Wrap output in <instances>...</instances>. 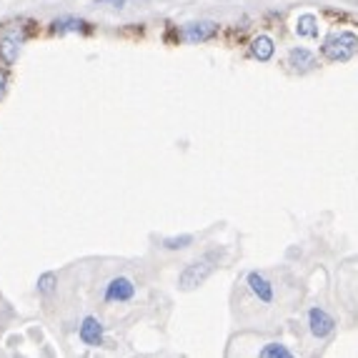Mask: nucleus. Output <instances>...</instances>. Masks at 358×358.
<instances>
[{
  "mask_svg": "<svg viewBox=\"0 0 358 358\" xmlns=\"http://www.w3.org/2000/svg\"><path fill=\"white\" fill-rule=\"evenodd\" d=\"M245 283H248L251 293L256 296L258 301H261V303H273V283H271L263 273L251 271V273H248V278H245Z\"/></svg>",
  "mask_w": 358,
  "mask_h": 358,
  "instance_id": "obj_5",
  "label": "nucleus"
},
{
  "mask_svg": "<svg viewBox=\"0 0 358 358\" xmlns=\"http://www.w3.org/2000/svg\"><path fill=\"white\" fill-rule=\"evenodd\" d=\"M133 296H136V286H133V281L131 278H126V275H118V278H113V281L106 286V296H103V299H106L108 303H113V301L126 303V301H131Z\"/></svg>",
  "mask_w": 358,
  "mask_h": 358,
  "instance_id": "obj_4",
  "label": "nucleus"
},
{
  "mask_svg": "<svg viewBox=\"0 0 358 358\" xmlns=\"http://www.w3.org/2000/svg\"><path fill=\"white\" fill-rule=\"evenodd\" d=\"M55 283H58L55 273H43L41 278H38V291H41L43 296H50V293L55 291Z\"/></svg>",
  "mask_w": 358,
  "mask_h": 358,
  "instance_id": "obj_14",
  "label": "nucleus"
},
{
  "mask_svg": "<svg viewBox=\"0 0 358 358\" xmlns=\"http://www.w3.org/2000/svg\"><path fill=\"white\" fill-rule=\"evenodd\" d=\"M296 36L301 38H318V18L313 13H303L296 20Z\"/></svg>",
  "mask_w": 358,
  "mask_h": 358,
  "instance_id": "obj_10",
  "label": "nucleus"
},
{
  "mask_svg": "<svg viewBox=\"0 0 358 358\" xmlns=\"http://www.w3.org/2000/svg\"><path fill=\"white\" fill-rule=\"evenodd\" d=\"M288 66H293L296 71H308V68L316 66V55L306 48H293L288 53Z\"/></svg>",
  "mask_w": 358,
  "mask_h": 358,
  "instance_id": "obj_9",
  "label": "nucleus"
},
{
  "mask_svg": "<svg viewBox=\"0 0 358 358\" xmlns=\"http://www.w3.org/2000/svg\"><path fill=\"white\" fill-rule=\"evenodd\" d=\"M273 50H275V45H273V41H271L268 36H258V38H253V43H251V53H253V58H258L261 63H268V60L273 58Z\"/></svg>",
  "mask_w": 358,
  "mask_h": 358,
  "instance_id": "obj_8",
  "label": "nucleus"
},
{
  "mask_svg": "<svg viewBox=\"0 0 358 358\" xmlns=\"http://www.w3.org/2000/svg\"><path fill=\"white\" fill-rule=\"evenodd\" d=\"M308 331H310V336H313V338H318V341L329 338V336L336 331L334 316H329L321 306H313V308L308 310Z\"/></svg>",
  "mask_w": 358,
  "mask_h": 358,
  "instance_id": "obj_3",
  "label": "nucleus"
},
{
  "mask_svg": "<svg viewBox=\"0 0 358 358\" xmlns=\"http://www.w3.org/2000/svg\"><path fill=\"white\" fill-rule=\"evenodd\" d=\"M20 45H23V38H20L18 33H10L6 41L0 43V53H3V58H6L8 63H13V60L18 58Z\"/></svg>",
  "mask_w": 358,
  "mask_h": 358,
  "instance_id": "obj_11",
  "label": "nucleus"
},
{
  "mask_svg": "<svg viewBox=\"0 0 358 358\" xmlns=\"http://www.w3.org/2000/svg\"><path fill=\"white\" fill-rule=\"evenodd\" d=\"M358 48V36L351 30H341V33H331L326 41H323V55L334 63H346L351 60V55Z\"/></svg>",
  "mask_w": 358,
  "mask_h": 358,
  "instance_id": "obj_1",
  "label": "nucleus"
},
{
  "mask_svg": "<svg viewBox=\"0 0 358 358\" xmlns=\"http://www.w3.org/2000/svg\"><path fill=\"white\" fill-rule=\"evenodd\" d=\"M80 341H83L85 346H101L103 343V326L98 318L93 316H85L83 323H80V331H78Z\"/></svg>",
  "mask_w": 358,
  "mask_h": 358,
  "instance_id": "obj_7",
  "label": "nucleus"
},
{
  "mask_svg": "<svg viewBox=\"0 0 358 358\" xmlns=\"http://www.w3.org/2000/svg\"><path fill=\"white\" fill-rule=\"evenodd\" d=\"M128 0H98V6H110V8H123Z\"/></svg>",
  "mask_w": 358,
  "mask_h": 358,
  "instance_id": "obj_16",
  "label": "nucleus"
},
{
  "mask_svg": "<svg viewBox=\"0 0 358 358\" xmlns=\"http://www.w3.org/2000/svg\"><path fill=\"white\" fill-rule=\"evenodd\" d=\"M6 83H8L6 73H0V101H3V96H6Z\"/></svg>",
  "mask_w": 358,
  "mask_h": 358,
  "instance_id": "obj_17",
  "label": "nucleus"
},
{
  "mask_svg": "<svg viewBox=\"0 0 358 358\" xmlns=\"http://www.w3.org/2000/svg\"><path fill=\"white\" fill-rule=\"evenodd\" d=\"M215 33H218V25H215L213 20H198V23L185 25V30H183V36L188 43H206V41H210Z\"/></svg>",
  "mask_w": 358,
  "mask_h": 358,
  "instance_id": "obj_6",
  "label": "nucleus"
},
{
  "mask_svg": "<svg viewBox=\"0 0 358 358\" xmlns=\"http://www.w3.org/2000/svg\"><path fill=\"white\" fill-rule=\"evenodd\" d=\"M213 271H215V263L210 256H203V258H198V261L188 263L178 275L180 291H193V288L203 286L210 275H213Z\"/></svg>",
  "mask_w": 358,
  "mask_h": 358,
  "instance_id": "obj_2",
  "label": "nucleus"
},
{
  "mask_svg": "<svg viewBox=\"0 0 358 358\" xmlns=\"http://www.w3.org/2000/svg\"><path fill=\"white\" fill-rule=\"evenodd\" d=\"M191 243H193L191 233H185V236H171V238L163 241V245H166L168 251H180V248H188Z\"/></svg>",
  "mask_w": 358,
  "mask_h": 358,
  "instance_id": "obj_13",
  "label": "nucleus"
},
{
  "mask_svg": "<svg viewBox=\"0 0 358 358\" xmlns=\"http://www.w3.org/2000/svg\"><path fill=\"white\" fill-rule=\"evenodd\" d=\"M261 358H293V353L288 351L283 343H266V346L258 351Z\"/></svg>",
  "mask_w": 358,
  "mask_h": 358,
  "instance_id": "obj_12",
  "label": "nucleus"
},
{
  "mask_svg": "<svg viewBox=\"0 0 358 358\" xmlns=\"http://www.w3.org/2000/svg\"><path fill=\"white\" fill-rule=\"evenodd\" d=\"M55 30L58 33H66V30H83V20H76V18H63V20H55Z\"/></svg>",
  "mask_w": 358,
  "mask_h": 358,
  "instance_id": "obj_15",
  "label": "nucleus"
}]
</instances>
